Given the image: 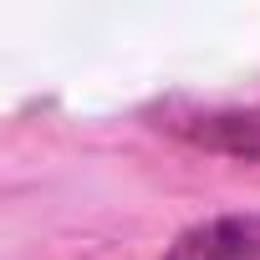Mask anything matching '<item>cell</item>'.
<instances>
[{
  "instance_id": "cell-1",
  "label": "cell",
  "mask_w": 260,
  "mask_h": 260,
  "mask_svg": "<svg viewBox=\"0 0 260 260\" xmlns=\"http://www.w3.org/2000/svg\"><path fill=\"white\" fill-rule=\"evenodd\" d=\"M158 133H169L184 148L260 164V102H158L143 112Z\"/></svg>"
},
{
  "instance_id": "cell-2",
  "label": "cell",
  "mask_w": 260,
  "mask_h": 260,
  "mask_svg": "<svg viewBox=\"0 0 260 260\" xmlns=\"http://www.w3.org/2000/svg\"><path fill=\"white\" fill-rule=\"evenodd\" d=\"M164 260H260V209L255 214H214L174 235Z\"/></svg>"
}]
</instances>
